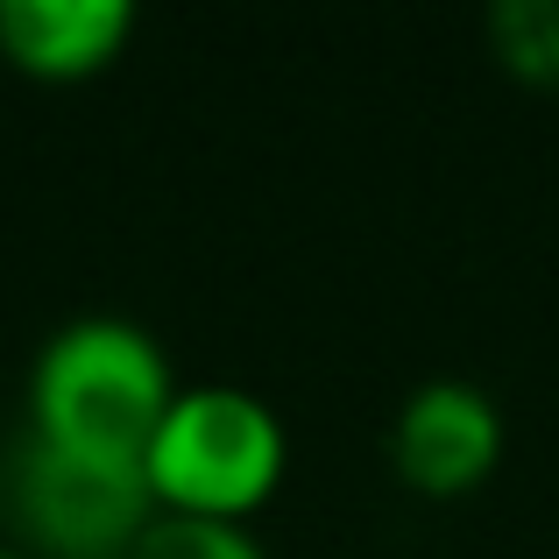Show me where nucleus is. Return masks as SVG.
Segmentation results:
<instances>
[{"mask_svg": "<svg viewBox=\"0 0 559 559\" xmlns=\"http://www.w3.org/2000/svg\"><path fill=\"white\" fill-rule=\"evenodd\" d=\"M503 404L475 376H425L390 418V461L411 489L461 496L503 461Z\"/></svg>", "mask_w": 559, "mask_h": 559, "instance_id": "obj_4", "label": "nucleus"}, {"mask_svg": "<svg viewBox=\"0 0 559 559\" xmlns=\"http://www.w3.org/2000/svg\"><path fill=\"white\" fill-rule=\"evenodd\" d=\"M0 503L28 559H128L156 518V496L135 461L71 453L36 432L8 447Z\"/></svg>", "mask_w": 559, "mask_h": 559, "instance_id": "obj_3", "label": "nucleus"}, {"mask_svg": "<svg viewBox=\"0 0 559 559\" xmlns=\"http://www.w3.org/2000/svg\"><path fill=\"white\" fill-rule=\"evenodd\" d=\"M178 390L185 382L150 326H135L121 312H85V319H64L36 347L28 432L50 439V447H71V453L142 467V453H150Z\"/></svg>", "mask_w": 559, "mask_h": 559, "instance_id": "obj_1", "label": "nucleus"}, {"mask_svg": "<svg viewBox=\"0 0 559 559\" xmlns=\"http://www.w3.org/2000/svg\"><path fill=\"white\" fill-rule=\"evenodd\" d=\"M0 559H28V552H22V546H0Z\"/></svg>", "mask_w": 559, "mask_h": 559, "instance_id": "obj_8", "label": "nucleus"}, {"mask_svg": "<svg viewBox=\"0 0 559 559\" xmlns=\"http://www.w3.org/2000/svg\"><path fill=\"white\" fill-rule=\"evenodd\" d=\"M489 43L503 71L532 85H559V0H496Z\"/></svg>", "mask_w": 559, "mask_h": 559, "instance_id": "obj_6", "label": "nucleus"}, {"mask_svg": "<svg viewBox=\"0 0 559 559\" xmlns=\"http://www.w3.org/2000/svg\"><path fill=\"white\" fill-rule=\"evenodd\" d=\"M135 43L128 0H0V57L43 85L99 79Z\"/></svg>", "mask_w": 559, "mask_h": 559, "instance_id": "obj_5", "label": "nucleus"}, {"mask_svg": "<svg viewBox=\"0 0 559 559\" xmlns=\"http://www.w3.org/2000/svg\"><path fill=\"white\" fill-rule=\"evenodd\" d=\"M128 559H270L248 524H227V518H178V510H156L150 532L135 538Z\"/></svg>", "mask_w": 559, "mask_h": 559, "instance_id": "obj_7", "label": "nucleus"}, {"mask_svg": "<svg viewBox=\"0 0 559 559\" xmlns=\"http://www.w3.org/2000/svg\"><path fill=\"white\" fill-rule=\"evenodd\" d=\"M290 467V432L270 411V396L241 382H185L142 453L156 510L178 518H227L248 524L276 496Z\"/></svg>", "mask_w": 559, "mask_h": 559, "instance_id": "obj_2", "label": "nucleus"}]
</instances>
